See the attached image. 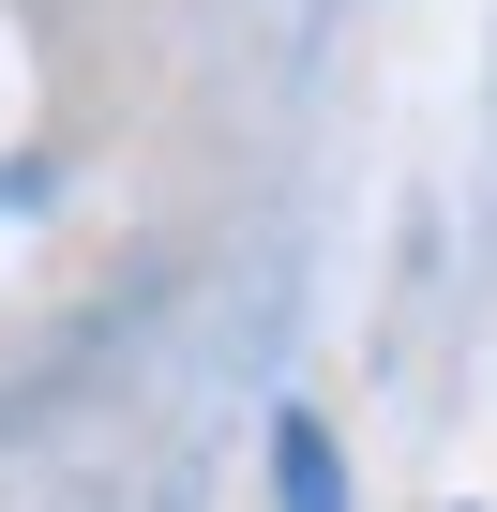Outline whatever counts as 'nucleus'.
I'll use <instances>...</instances> for the list:
<instances>
[{
	"mask_svg": "<svg viewBox=\"0 0 497 512\" xmlns=\"http://www.w3.org/2000/svg\"><path fill=\"white\" fill-rule=\"evenodd\" d=\"M272 482H287V512H347V467H332V437H317L302 407L272 422Z\"/></svg>",
	"mask_w": 497,
	"mask_h": 512,
	"instance_id": "f257e3e1",
	"label": "nucleus"
}]
</instances>
